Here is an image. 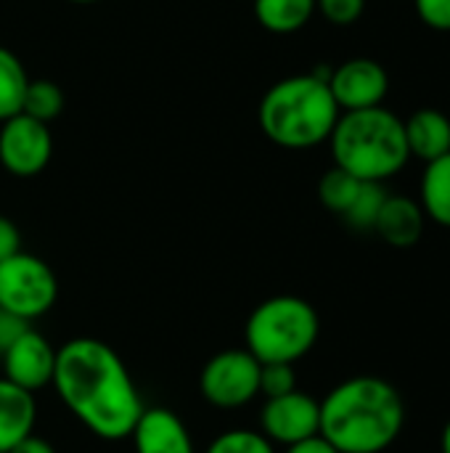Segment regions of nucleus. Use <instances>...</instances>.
Instances as JSON below:
<instances>
[{"label":"nucleus","instance_id":"c85d7f7f","mask_svg":"<svg viewBox=\"0 0 450 453\" xmlns=\"http://www.w3.org/2000/svg\"><path fill=\"white\" fill-rule=\"evenodd\" d=\"M284 453H339L332 443H326L321 435H316V438H308V441H302V443H294V446H289V449H284Z\"/></svg>","mask_w":450,"mask_h":453},{"label":"nucleus","instance_id":"4468645a","mask_svg":"<svg viewBox=\"0 0 450 453\" xmlns=\"http://www.w3.org/2000/svg\"><path fill=\"white\" fill-rule=\"evenodd\" d=\"M34 425H37L34 393L0 377V453H8L27 435H32Z\"/></svg>","mask_w":450,"mask_h":453},{"label":"nucleus","instance_id":"6ab92c4d","mask_svg":"<svg viewBox=\"0 0 450 453\" xmlns=\"http://www.w3.org/2000/svg\"><path fill=\"white\" fill-rule=\"evenodd\" d=\"M363 180L350 175L347 170L342 167H332L329 173H324L321 183H318V199L321 204L329 210V212H337V215H345L350 210V204L355 202L358 191H361Z\"/></svg>","mask_w":450,"mask_h":453},{"label":"nucleus","instance_id":"9b49d317","mask_svg":"<svg viewBox=\"0 0 450 453\" xmlns=\"http://www.w3.org/2000/svg\"><path fill=\"white\" fill-rule=\"evenodd\" d=\"M329 90L339 106V111H358L382 106L390 90L387 69L366 56L347 58L345 64L334 66L329 74Z\"/></svg>","mask_w":450,"mask_h":453},{"label":"nucleus","instance_id":"2eb2a0df","mask_svg":"<svg viewBox=\"0 0 450 453\" xmlns=\"http://www.w3.org/2000/svg\"><path fill=\"white\" fill-rule=\"evenodd\" d=\"M406 143L408 154L432 162L450 151V119L438 109H419L406 122Z\"/></svg>","mask_w":450,"mask_h":453},{"label":"nucleus","instance_id":"5701e85b","mask_svg":"<svg viewBox=\"0 0 450 453\" xmlns=\"http://www.w3.org/2000/svg\"><path fill=\"white\" fill-rule=\"evenodd\" d=\"M297 372L294 364H263L260 369V395L278 398L297 390Z\"/></svg>","mask_w":450,"mask_h":453},{"label":"nucleus","instance_id":"cd10ccee","mask_svg":"<svg viewBox=\"0 0 450 453\" xmlns=\"http://www.w3.org/2000/svg\"><path fill=\"white\" fill-rule=\"evenodd\" d=\"M8 453H58L56 449H53V443L50 441H45L42 435H27L21 443H16L13 449Z\"/></svg>","mask_w":450,"mask_h":453},{"label":"nucleus","instance_id":"aec40b11","mask_svg":"<svg viewBox=\"0 0 450 453\" xmlns=\"http://www.w3.org/2000/svg\"><path fill=\"white\" fill-rule=\"evenodd\" d=\"M64 90L53 80H29L21 111L48 125L64 111Z\"/></svg>","mask_w":450,"mask_h":453},{"label":"nucleus","instance_id":"bb28decb","mask_svg":"<svg viewBox=\"0 0 450 453\" xmlns=\"http://www.w3.org/2000/svg\"><path fill=\"white\" fill-rule=\"evenodd\" d=\"M27 326H29V324L21 321L19 316H13V313H8V311H0V358H3V353L16 342V337H19Z\"/></svg>","mask_w":450,"mask_h":453},{"label":"nucleus","instance_id":"4be33fe9","mask_svg":"<svg viewBox=\"0 0 450 453\" xmlns=\"http://www.w3.org/2000/svg\"><path fill=\"white\" fill-rule=\"evenodd\" d=\"M204 453H278V449L252 427H231L215 435Z\"/></svg>","mask_w":450,"mask_h":453},{"label":"nucleus","instance_id":"423d86ee","mask_svg":"<svg viewBox=\"0 0 450 453\" xmlns=\"http://www.w3.org/2000/svg\"><path fill=\"white\" fill-rule=\"evenodd\" d=\"M56 300L58 279L42 257L21 250L0 263V311L32 324L50 313Z\"/></svg>","mask_w":450,"mask_h":453},{"label":"nucleus","instance_id":"ddd939ff","mask_svg":"<svg viewBox=\"0 0 450 453\" xmlns=\"http://www.w3.org/2000/svg\"><path fill=\"white\" fill-rule=\"evenodd\" d=\"M424 223H427V215L422 210V204L411 196H387L379 215H377V223H374V231L390 244V247H398V250H408L414 247L422 234H424Z\"/></svg>","mask_w":450,"mask_h":453},{"label":"nucleus","instance_id":"6e6552de","mask_svg":"<svg viewBox=\"0 0 450 453\" xmlns=\"http://www.w3.org/2000/svg\"><path fill=\"white\" fill-rule=\"evenodd\" d=\"M53 157L50 127L24 111L0 122V165L16 178L40 175Z\"/></svg>","mask_w":450,"mask_h":453},{"label":"nucleus","instance_id":"20e7f679","mask_svg":"<svg viewBox=\"0 0 450 453\" xmlns=\"http://www.w3.org/2000/svg\"><path fill=\"white\" fill-rule=\"evenodd\" d=\"M329 143L334 165L361 180L385 183L411 159L403 119L385 106L342 111Z\"/></svg>","mask_w":450,"mask_h":453},{"label":"nucleus","instance_id":"f3484780","mask_svg":"<svg viewBox=\"0 0 450 453\" xmlns=\"http://www.w3.org/2000/svg\"><path fill=\"white\" fill-rule=\"evenodd\" d=\"M316 13V0H255V19L273 35L300 32Z\"/></svg>","mask_w":450,"mask_h":453},{"label":"nucleus","instance_id":"b1692460","mask_svg":"<svg viewBox=\"0 0 450 453\" xmlns=\"http://www.w3.org/2000/svg\"><path fill=\"white\" fill-rule=\"evenodd\" d=\"M316 11L334 27H350L363 16L366 0H316Z\"/></svg>","mask_w":450,"mask_h":453},{"label":"nucleus","instance_id":"f03ea898","mask_svg":"<svg viewBox=\"0 0 450 453\" xmlns=\"http://www.w3.org/2000/svg\"><path fill=\"white\" fill-rule=\"evenodd\" d=\"M406 427L400 390L374 374H358L321 401V438L339 453H385Z\"/></svg>","mask_w":450,"mask_h":453},{"label":"nucleus","instance_id":"412c9836","mask_svg":"<svg viewBox=\"0 0 450 453\" xmlns=\"http://www.w3.org/2000/svg\"><path fill=\"white\" fill-rule=\"evenodd\" d=\"M387 188L385 183H377V180H363L355 202L350 204V210L342 215L345 223L355 231H374V223H377V215L387 199Z\"/></svg>","mask_w":450,"mask_h":453},{"label":"nucleus","instance_id":"a878e982","mask_svg":"<svg viewBox=\"0 0 450 453\" xmlns=\"http://www.w3.org/2000/svg\"><path fill=\"white\" fill-rule=\"evenodd\" d=\"M16 252H21V231L11 218L0 215V263L13 257Z\"/></svg>","mask_w":450,"mask_h":453},{"label":"nucleus","instance_id":"f257e3e1","mask_svg":"<svg viewBox=\"0 0 450 453\" xmlns=\"http://www.w3.org/2000/svg\"><path fill=\"white\" fill-rule=\"evenodd\" d=\"M50 388L61 406L103 443L127 441L146 409L122 356L95 337L58 345Z\"/></svg>","mask_w":450,"mask_h":453},{"label":"nucleus","instance_id":"dca6fc26","mask_svg":"<svg viewBox=\"0 0 450 453\" xmlns=\"http://www.w3.org/2000/svg\"><path fill=\"white\" fill-rule=\"evenodd\" d=\"M419 204L430 220L450 228V151L446 157L427 162V170L422 175Z\"/></svg>","mask_w":450,"mask_h":453},{"label":"nucleus","instance_id":"7ed1b4c3","mask_svg":"<svg viewBox=\"0 0 450 453\" xmlns=\"http://www.w3.org/2000/svg\"><path fill=\"white\" fill-rule=\"evenodd\" d=\"M339 114L329 82L313 72L278 80L257 109L263 133L284 149H313L329 141Z\"/></svg>","mask_w":450,"mask_h":453},{"label":"nucleus","instance_id":"a211bd4d","mask_svg":"<svg viewBox=\"0 0 450 453\" xmlns=\"http://www.w3.org/2000/svg\"><path fill=\"white\" fill-rule=\"evenodd\" d=\"M27 85H29V74L24 64L13 50L0 45V122L21 111Z\"/></svg>","mask_w":450,"mask_h":453},{"label":"nucleus","instance_id":"f8f14e48","mask_svg":"<svg viewBox=\"0 0 450 453\" xmlns=\"http://www.w3.org/2000/svg\"><path fill=\"white\" fill-rule=\"evenodd\" d=\"M127 441L135 453H196L188 425L167 406H146Z\"/></svg>","mask_w":450,"mask_h":453},{"label":"nucleus","instance_id":"39448f33","mask_svg":"<svg viewBox=\"0 0 450 453\" xmlns=\"http://www.w3.org/2000/svg\"><path fill=\"white\" fill-rule=\"evenodd\" d=\"M321 337L318 311L297 295L263 300L244 324V348L260 364H300Z\"/></svg>","mask_w":450,"mask_h":453},{"label":"nucleus","instance_id":"1a4fd4ad","mask_svg":"<svg viewBox=\"0 0 450 453\" xmlns=\"http://www.w3.org/2000/svg\"><path fill=\"white\" fill-rule=\"evenodd\" d=\"M260 433L278 449H289L321 433V401L302 393L300 388L278 395L265 398L260 409Z\"/></svg>","mask_w":450,"mask_h":453},{"label":"nucleus","instance_id":"c756f323","mask_svg":"<svg viewBox=\"0 0 450 453\" xmlns=\"http://www.w3.org/2000/svg\"><path fill=\"white\" fill-rule=\"evenodd\" d=\"M440 453H450V419L443 427V435H440Z\"/></svg>","mask_w":450,"mask_h":453},{"label":"nucleus","instance_id":"9d476101","mask_svg":"<svg viewBox=\"0 0 450 453\" xmlns=\"http://www.w3.org/2000/svg\"><path fill=\"white\" fill-rule=\"evenodd\" d=\"M56 353L58 348L37 329L27 326L16 342L3 353L0 366L8 382L29 390V393H40L45 388H50L53 382V372H56Z\"/></svg>","mask_w":450,"mask_h":453},{"label":"nucleus","instance_id":"393cba45","mask_svg":"<svg viewBox=\"0 0 450 453\" xmlns=\"http://www.w3.org/2000/svg\"><path fill=\"white\" fill-rule=\"evenodd\" d=\"M419 19L438 29V32H450V0H414Z\"/></svg>","mask_w":450,"mask_h":453},{"label":"nucleus","instance_id":"0eeeda50","mask_svg":"<svg viewBox=\"0 0 450 453\" xmlns=\"http://www.w3.org/2000/svg\"><path fill=\"white\" fill-rule=\"evenodd\" d=\"M263 364L247 348H225L215 353L199 372L202 398L220 411H239L260 395Z\"/></svg>","mask_w":450,"mask_h":453},{"label":"nucleus","instance_id":"7c9ffc66","mask_svg":"<svg viewBox=\"0 0 450 453\" xmlns=\"http://www.w3.org/2000/svg\"><path fill=\"white\" fill-rule=\"evenodd\" d=\"M69 3H77V5H88V3H101V0H69Z\"/></svg>","mask_w":450,"mask_h":453}]
</instances>
